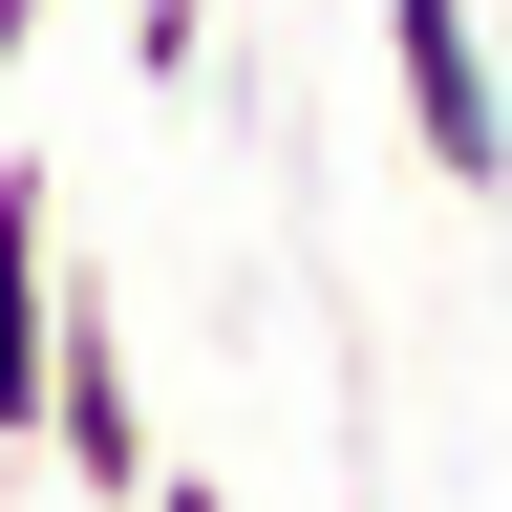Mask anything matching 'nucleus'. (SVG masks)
Returning <instances> with one entry per match:
<instances>
[{"label": "nucleus", "instance_id": "423d86ee", "mask_svg": "<svg viewBox=\"0 0 512 512\" xmlns=\"http://www.w3.org/2000/svg\"><path fill=\"white\" fill-rule=\"evenodd\" d=\"M43 22H64V0H0V86H22V43H43Z\"/></svg>", "mask_w": 512, "mask_h": 512}, {"label": "nucleus", "instance_id": "f03ea898", "mask_svg": "<svg viewBox=\"0 0 512 512\" xmlns=\"http://www.w3.org/2000/svg\"><path fill=\"white\" fill-rule=\"evenodd\" d=\"M384 107H406V150L448 192H512V64L470 0H384Z\"/></svg>", "mask_w": 512, "mask_h": 512}, {"label": "nucleus", "instance_id": "20e7f679", "mask_svg": "<svg viewBox=\"0 0 512 512\" xmlns=\"http://www.w3.org/2000/svg\"><path fill=\"white\" fill-rule=\"evenodd\" d=\"M192 64H214V0H128V86H150V107H171V86H192Z\"/></svg>", "mask_w": 512, "mask_h": 512}, {"label": "nucleus", "instance_id": "39448f33", "mask_svg": "<svg viewBox=\"0 0 512 512\" xmlns=\"http://www.w3.org/2000/svg\"><path fill=\"white\" fill-rule=\"evenodd\" d=\"M128 512H235V470H192V448H150V470H128Z\"/></svg>", "mask_w": 512, "mask_h": 512}, {"label": "nucleus", "instance_id": "7ed1b4c3", "mask_svg": "<svg viewBox=\"0 0 512 512\" xmlns=\"http://www.w3.org/2000/svg\"><path fill=\"white\" fill-rule=\"evenodd\" d=\"M43 299H64V171L0 150V470H22V427H43Z\"/></svg>", "mask_w": 512, "mask_h": 512}, {"label": "nucleus", "instance_id": "f257e3e1", "mask_svg": "<svg viewBox=\"0 0 512 512\" xmlns=\"http://www.w3.org/2000/svg\"><path fill=\"white\" fill-rule=\"evenodd\" d=\"M22 470L107 491V512H128V470H150V363H128V320H107L86 278L43 299V427H22Z\"/></svg>", "mask_w": 512, "mask_h": 512}]
</instances>
